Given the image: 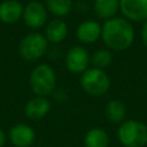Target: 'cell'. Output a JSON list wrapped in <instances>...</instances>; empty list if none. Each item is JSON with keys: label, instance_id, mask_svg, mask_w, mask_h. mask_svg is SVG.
<instances>
[{"label": "cell", "instance_id": "1", "mask_svg": "<svg viewBox=\"0 0 147 147\" xmlns=\"http://www.w3.org/2000/svg\"><path fill=\"white\" fill-rule=\"evenodd\" d=\"M136 38L132 23L123 16H116L102 23L101 40L106 48L111 52H124L129 49Z\"/></svg>", "mask_w": 147, "mask_h": 147}, {"label": "cell", "instance_id": "2", "mask_svg": "<svg viewBox=\"0 0 147 147\" xmlns=\"http://www.w3.org/2000/svg\"><path fill=\"white\" fill-rule=\"evenodd\" d=\"M56 74L52 65L40 63L30 72L29 84L36 96H48L56 90Z\"/></svg>", "mask_w": 147, "mask_h": 147}, {"label": "cell", "instance_id": "3", "mask_svg": "<svg viewBox=\"0 0 147 147\" xmlns=\"http://www.w3.org/2000/svg\"><path fill=\"white\" fill-rule=\"evenodd\" d=\"M117 139L123 147H146L147 124L138 119H125L118 125Z\"/></svg>", "mask_w": 147, "mask_h": 147}, {"label": "cell", "instance_id": "4", "mask_svg": "<svg viewBox=\"0 0 147 147\" xmlns=\"http://www.w3.org/2000/svg\"><path fill=\"white\" fill-rule=\"evenodd\" d=\"M79 85L86 94L91 96H101L110 90L111 80L105 70L90 67L80 75Z\"/></svg>", "mask_w": 147, "mask_h": 147}, {"label": "cell", "instance_id": "5", "mask_svg": "<svg viewBox=\"0 0 147 147\" xmlns=\"http://www.w3.org/2000/svg\"><path fill=\"white\" fill-rule=\"evenodd\" d=\"M48 44L45 34L30 32L21 39L18 44V54L26 62H36L47 53Z\"/></svg>", "mask_w": 147, "mask_h": 147}, {"label": "cell", "instance_id": "6", "mask_svg": "<svg viewBox=\"0 0 147 147\" xmlns=\"http://www.w3.org/2000/svg\"><path fill=\"white\" fill-rule=\"evenodd\" d=\"M64 64L69 72L82 75L91 65V55L83 45L71 46L65 53Z\"/></svg>", "mask_w": 147, "mask_h": 147}, {"label": "cell", "instance_id": "7", "mask_svg": "<svg viewBox=\"0 0 147 147\" xmlns=\"http://www.w3.org/2000/svg\"><path fill=\"white\" fill-rule=\"evenodd\" d=\"M47 17L48 11L45 3L37 0H32L24 6L22 20L28 28L32 30H38L42 28L47 23Z\"/></svg>", "mask_w": 147, "mask_h": 147}, {"label": "cell", "instance_id": "8", "mask_svg": "<svg viewBox=\"0 0 147 147\" xmlns=\"http://www.w3.org/2000/svg\"><path fill=\"white\" fill-rule=\"evenodd\" d=\"M119 13L131 23L147 21V0H119Z\"/></svg>", "mask_w": 147, "mask_h": 147}, {"label": "cell", "instance_id": "9", "mask_svg": "<svg viewBox=\"0 0 147 147\" xmlns=\"http://www.w3.org/2000/svg\"><path fill=\"white\" fill-rule=\"evenodd\" d=\"M7 138L14 147H31L36 141V131L28 124L17 123L9 129Z\"/></svg>", "mask_w": 147, "mask_h": 147}, {"label": "cell", "instance_id": "10", "mask_svg": "<svg viewBox=\"0 0 147 147\" xmlns=\"http://www.w3.org/2000/svg\"><path fill=\"white\" fill-rule=\"evenodd\" d=\"M102 24L95 20H85L80 22L76 29V37L83 45H91L101 39Z\"/></svg>", "mask_w": 147, "mask_h": 147}, {"label": "cell", "instance_id": "11", "mask_svg": "<svg viewBox=\"0 0 147 147\" xmlns=\"http://www.w3.org/2000/svg\"><path fill=\"white\" fill-rule=\"evenodd\" d=\"M51 101L46 96H34L24 106V115L32 121L42 119L51 111Z\"/></svg>", "mask_w": 147, "mask_h": 147}, {"label": "cell", "instance_id": "12", "mask_svg": "<svg viewBox=\"0 0 147 147\" xmlns=\"http://www.w3.org/2000/svg\"><path fill=\"white\" fill-rule=\"evenodd\" d=\"M23 5L18 0H3L0 2V22L7 25L16 24L23 17Z\"/></svg>", "mask_w": 147, "mask_h": 147}, {"label": "cell", "instance_id": "13", "mask_svg": "<svg viewBox=\"0 0 147 147\" xmlns=\"http://www.w3.org/2000/svg\"><path fill=\"white\" fill-rule=\"evenodd\" d=\"M69 32L68 24L63 18H54L49 21L45 26V37L49 44L57 45L62 42Z\"/></svg>", "mask_w": 147, "mask_h": 147}, {"label": "cell", "instance_id": "14", "mask_svg": "<svg viewBox=\"0 0 147 147\" xmlns=\"http://www.w3.org/2000/svg\"><path fill=\"white\" fill-rule=\"evenodd\" d=\"M93 10L96 17L105 22L117 16L119 11V0H94Z\"/></svg>", "mask_w": 147, "mask_h": 147}, {"label": "cell", "instance_id": "15", "mask_svg": "<svg viewBox=\"0 0 147 147\" xmlns=\"http://www.w3.org/2000/svg\"><path fill=\"white\" fill-rule=\"evenodd\" d=\"M84 147H109V134L102 127H92L84 136Z\"/></svg>", "mask_w": 147, "mask_h": 147}, {"label": "cell", "instance_id": "16", "mask_svg": "<svg viewBox=\"0 0 147 147\" xmlns=\"http://www.w3.org/2000/svg\"><path fill=\"white\" fill-rule=\"evenodd\" d=\"M105 115L109 122L119 125L121 123H123L125 121L126 107L122 101H119L117 99L109 100L105 107Z\"/></svg>", "mask_w": 147, "mask_h": 147}, {"label": "cell", "instance_id": "17", "mask_svg": "<svg viewBox=\"0 0 147 147\" xmlns=\"http://www.w3.org/2000/svg\"><path fill=\"white\" fill-rule=\"evenodd\" d=\"M47 11L55 16V18L67 17L74 9L72 0H45Z\"/></svg>", "mask_w": 147, "mask_h": 147}, {"label": "cell", "instance_id": "18", "mask_svg": "<svg viewBox=\"0 0 147 147\" xmlns=\"http://www.w3.org/2000/svg\"><path fill=\"white\" fill-rule=\"evenodd\" d=\"M113 63V53L108 48H98L91 55V65L98 69H107Z\"/></svg>", "mask_w": 147, "mask_h": 147}, {"label": "cell", "instance_id": "19", "mask_svg": "<svg viewBox=\"0 0 147 147\" xmlns=\"http://www.w3.org/2000/svg\"><path fill=\"white\" fill-rule=\"evenodd\" d=\"M140 37H141L142 44L147 47V21H145V22L142 23L141 31H140Z\"/></svg>", "mask_w": 147, "mask_h": 147}, {"label": "cell", "instance_id": "20", "mask_svg": "<svg viewBox=\"0 0 147 147\" xmlns=\"http://www.w3.org/2000/svg\"><path fill=\"white\" fill-rule=\"evenodd\" d=\"M7 140V134L5 133V131L0 127V147H3Z\"/></svg>", "mask_w": 147, "mask_h": 147}]
</instances>
